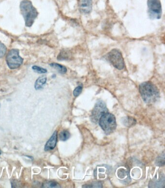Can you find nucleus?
Returning a JSON list of instances; mask_svg holds the SVG:
<instances>
[{
	"mask_svg": "<svg viewBox=\"0 0 165 188\" xmlns=\"http://www.w3.org/2000/svg\"><path fill=\"white\" fill-rule=\"evenodd\" d=\"M57 131H55L50 137L49 140L46 142L45 146V151H52L55 148L57 142Z\"/></svg>",
	"mask_w": 165,
	"mask_h": 188,
	"instance_id": "nucleus-11",
	"label": "nucleus"
},
{
	"mask_svg": "<svg viewBox=\"0 0 165 188\" xmlns=\"http://www.w3.org/2000/svg\"><path fill=\"white\" fill-rule=\"evenodd\" d=\"M82 90V87L79 86L74 90L73 92L74 95L75 97H77L80 95Z\"/></svg>",
	"mask_w": 165,
	"mask_h": 188,
	"instance_id": "nucleus-23",
	"label": "nucleus"
},
{
	"mask_svg": "<svg viewBox=\"0 0 165 188\" xmlns=\"http://www.w3.org/2000/svg\"><path fill=\"white\" fill-rule=\"evenodd\" d=\"M117 175L120 181L123 183H129L131 181L130 175L128 170L125 169V168H119L117 171Z\"/></svg>",
	"mask_w": 165,
	"mask_h": 188,
	"instance_id": "nucleus-9",
	"label": "nucleus"
},
{
	"mask_svg": "<svg viewBox=\"0 0 165 188\" xmlns=\"http://www.w3.org/2000/svg\"><path fill=\"white\" fill-rule=\"evenodd\" d=\"M165 164V152H163L161 154H160L159 156L157 157L155 162V164L156 166L159 167H162L164 166Z\"/></svg>",
	"mask_w": 165,
	"mask_h": 188,
	"instance_id": "nucleus-17",
	"label": "nucleus"
},
{
	"mask_svg": "<svg viewBox=\"0 0 165 188\" xmlns=\"http://www.w3.org/2000/svg\"><path fill=\"white\" fill-rule=\"evenodd\" d=\"M148 12L151 19H160L162 15V5L160 0H148Z\"/></svg>",
	"mask_w": 165,
	"mask_h": 188,
	"instance_id": "nucleus-6",
	"label": "nucleus"
},
{
	"mask_svg": "<svg viewBox=\"0 0 165 188\" xmlns=\"http://www.w3.org/2000/svg\"><path fill=\"white\" fill-rule=\"evenodd\" d=\"M46 186L48 188H60V186L56 182L50 181L46 183Z\"/></svg>",
	"mask_w": 165,
	"mask_h": 188,
	"instance_id": "nucleus-22",
	"label": "nucleus"
},
{
	"mask_svg": "<svg viewBox=\"0 0 165 188\" xmlns=\"http://www.w3.org/2000/svg\"><path fill=\"white\" fill-rule=\"evenodd\" d=\"M7 48L0 41V58H3L7 53Z\"/></svg>",
	"mask_w": 165,
	"mask_h": 188,
	"instance_id": "nucleus-21",
	"label": "nucleus"
},
{
	"mask_svg": "<svg viewBox=\"0 0 165 188\" xmlns=\"http://www.w3.org/2000/svg\"><path fill=\"white\" fill-rule=\"evenodd\" d=\"M71 54L69 51L63 50L62 51L60 54L58 55V59L60 61L63 60H68L71 57Z\"/></svg>",
	"mask_w": 165,
	"mask_h": 188,
	"instance_id": "nucleus-16",
	"label": "nucleus"
},
{
	"mask_svg": "<svg viewBox=\"0 0 165 188\" xmlns=\"http://www.w3.org/2000/svg\"><path fill=\"white\" fill-rule=\"evenodd\" d=\"M165 185V178L164 177L159 178L158 179L157 178H154L152 181L149 183V187H154V188H162Z\"/></svg>",
	"mask_w": 165,
	"mask_h": 188,
	"instance_id": "nucleus-12",
	"label": "nucleus"
},
{
	"mask_svg": "<svg viewBox=\"0 0 165 188\" xmlns=\"http://www.w3.org/2000/svg\"><path fill=\"white\" fill-rule=\"evenodd\" d=\"M107 58L111 65L117 69L121 70L125 67L123 55L118 49H113L111 50L108 54Z\"/></svg>",
	"mask_w": 165,
	"mask_h": 188,
	"instance_id": "nucleus-5",
	"label": "nucleus"
},
{
	"mask_svg": "<svg viewBox=\"0 0 165 188\" xmlns=\"http://www.w3.org/2000/svg\"><path fill=\"white\" fill-rule=\"evenodd\" d=\"M139 91L142 99L148 104L155 103L160 97L158 87L150 81L144 82L140 84Z\"/></svg>",
	"mask_w": 165,
	"mask_h": 188,
	"instance_id": "nucleus-1",
	"label": "nucleus"
},
{
	"mask_svg": "<svg viewBox=\"0 0 165 188\" xmlns=\"http://www.w3.org/2000/svg\"><path fill=\"white\" fill-rule=\"evenodd\" d=\"M7 65L11 69L19 68L22 63L23 59L20 56L18 49H12L9 50L6 56Z\"/></svg>",
	"mask_w": 165,
	"mask_h": 188,
	"instance_id": "nucleus-4",
	"label": "nucleus"
},
{
	"mask_svg": "<svg viewBox=\"0 0 165 188\" xmlns=\"http://www.w3.org/2000/svg\"><path fill=\"white\" fill-rule=\"evenodd\" d=\"M108 109L106 104L102 101H98L95 104L91 116V119L93 123H97L99 122L100 117L104 114L108 112Z\"/></svg>",
	"mask_w": 165,
	"mask_h": 188,
	"instance_id": "nucleus-7",
	"label": "nucleus"
},
{
	"mask_svg": "<svg viewBox=\"0 0 165 188\" xmlns=\"http://www.w3.org/2000/svg\"><path fill=\"white\" fill-rule=\"evenodd\" d=\"M99 124L106 134H110L115 130L117 127L115 116L107 112L100 117Z\"/></svg>",
	"mask_w": 165,
	"mask_h": 188,
	"instance_id": "nucleus-3",
	"label": "nucleus"
},
{
	"mask_svg": "<svg viewBox=\"0 0 165 188\" xmlns=\"http://www.w3.org/2000/svg\"><path fill=\"white\" fill-rule=\"evenodd\" d=\"M32 69L35 72L39 73H45L47 72V70L46 69L43 68L42 67L34 65L32 67Z\"/></svg>",
	"mask_w": 165,
	"mask_h": 188,
	"instance_id": "nucleus-20",
	"label": "nucleus"
},
{
	"mask_svg": "<svg viewBox=\"0 0 165 188\" xmlns=\"http://www.w3.org/2000/svg\"><path fill=\"white\" fill-rule=\"evenodd\" d=\"M122 120V122L124 125H125V126L128 127L134 126L136 123V120L133 117H123Z\"/></svg>",
	"mask_w": 165,
	"mask_h": 188,
	"instance_id": "nucleus-14",
	"label": "nucleus"
},
{
	"mask_svg": "<svg viewBox=\"0 0 165 188\" xmlns=\"http://www.w3.org/2000/svg\"><path fill=\"white\" fill-rule=\"evenodd\" d=\"M110 170V167L107 165L98 166L94 170V178L96 179H103L106 178Z\"/></svg>",
	"mask_w": 165,
	"mask_h": 188,
	"instance_id": "nucleus-8",
	"label": "nucleus"
},
{
	"mask_svg": "<svg viewBox=\"0 0 165 188\" xmlns=\"http://www.w3.org/2000/svg\"><path fill=\"white\" fill-rule=\"evenodd\" d=\"M20 10L24 19L26 26L31 27L38 15L36 8L29 0H23L20 4Z\"/></svg>",
	"mask_w": 165,
	"mask_h": 188,
	"instance_id": "nucleus-2",
	"label": "nucleus"
},
{
	"mask_svg": "<svg viewBox=\"0 0 165 188\" xmlns=\"http://www.w3.org/2000/svg\"><path fill=\"white\" fill-rule=\"evenodd\" d=\"M79 8L81 13L89 14L92 9V0H79Z\"/></svg>",
	"mask_w": 165,
	"mask_h": 188,
	"instance_id": "nucleus-10",
	"label": "nucleus"
},
{
	"mask_svg": "<svg viewBox=\"0 0 165 188\" xmlns=\"http://www.w3.org/2000/svg\"><path fill=\"white\" fill-rule=\"evenodd\" d=\"M83 188H102V184L100 182H93L92 183L84 185Z\"/></svg>",
	"mask_w": 165,
	"mask_h": 188,
	"instance_id": "nucleus-19",
	"label": "nucleus"
},
{
	"mask_svg": "<svg viewBox=\"0 0 165 188\" xmlns=\"http://www.w3.org/2000/svg\"><path fill=\"white\" fill-rule=\"evenodd\" d=\"M1 154V151L0 150V155Z\"/></svg>",
	"mask_w": 165,
	"mask_h": 188,
	"instance_id": "nucleus-24",
	"label": "nucleus"
},
{
	"mask_svg": "<svg viewBox=\"0 0 165 188\" xmlns=\"http://www.w3.org/2000/svg\"><path fill=\"white\" fill-rule=\"evenodd\" d=\"M50 66L55 69L57 70L58 72L62 74H65L67 72V69L64 66L60 65L57 63H52L50 64Z\"/></svg>",
	"mask_w": 165,
	"mask_h": 188,
	"instance_id": "nucleus-15",
	"label": "nucleus"
},
{
	"mask_svg": "<svg viewBox=\"0 0 165 188\" xmlns=\"http://www.w3.org/2000/svg\"><path fill=\"white\" fill-rule=\"evenodd\" d=\"M59 136L60 140L65 141L67 140L70 137L71 134L68 131L63 130L60 132Z\"/></svg>",
	"mask_w": 165,
	"mask_h": 188,
	"instance_id": "nucleus-18",
	"label": "nucleus"
},
{
	"mask_svg": "<svg viewBox=\"0 0 165 188\" xmlns=\"http://www.w3.org/2000/svg\"><path fill=\"white\" fill-rule=\"evenodd\" d=\"M0 107H1V104H0Z\"/></svg>",
	"mask_w": 165,
	"mask_h": 188,
	"instance_id": "nucleus-25",
	"label": "nucleus"
},
{
	"mask_svg": "<svg viewBox=\"0 0 165 188\" xmlns=\"http://www.w3.org/2000/svg\"><path fill=\"white\" fill-rule=\"evenodd\" d=\"M46 80L47 79L45 76H42L39 77L35 82V90H39L42 89L46 83Z\"/></svg>",
	"mask_w": 165,
	"mask_h": 188,
	"instance_id": "nucleus-13",
	"label": "nucleus"
}]
</instances>
